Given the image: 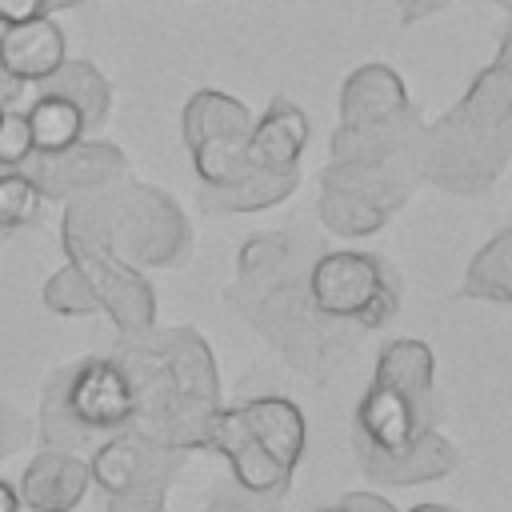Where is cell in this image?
<instances>
[{
    "label": "cell",
    "instance_id": "41",
    "mask_svg": "<svg viewBox=\"0 0 512 512\" xmlns=\"http://www.w3.org/2000/svg\"><path fill=\"white\" fill-rule=\"evenodd\" d=\"M488 4H496V8H504V12L512 16V0H488Z\"/></svg>",
    "mask_w": 512,
    "mask_h": 512
},
{
    "label": "cell",
    "instance_id": "39",
    "mask_svg": "<svg viewBox=\"0 0 512 512\" xmlns=\"http://www.w3.org/2000/svg\"><path fill=\"white\" fill-rule=\"evenodd\" d=\"M412 512H456V508H448V504H420V508H412Z\"/></svg>",
    "mask_w": 512,
    "mask_h": 512
},
{
    "label": "cell",
    "instance_id": "35",
    "mask_svg": "<svg viewBox=\"0 0 512 512\" xmlns=\"http://www.w3.org/2000/svg\"><path fill=\"white\" fill-rule=\"evenodd\" d=\"M444 4H448V0H396V12H400L404 24H416V20L432 16V12H440Z\"/></svg>",
    "mask_w": 512,
    "mask_h": 512
},
{
    "label": "cell",
    "instance_id": "8",
    "mask_svg": "<svg viewBox=\"0 0 512 512\" xmlns=\"http://www.w3.org/2000/svg\"><path fill=\"white\" fill-rule=\"evenodd\" d=\"M32 176V184L40 188L44 200H76V196H88V192H100L116 180L128 176V156L108 144V140H76L60 152H32L24 160V168Z\"/></svg>",
    "mask_w": 512,
    "mask_h": 512
},
{
    "label": "cell",
    "instance_id": "22",
    "mask_svg": "<svg viewBox=\"0 0 512 512\" xmlns=\"http://www.w3.org/2000/svg\"><path fill=\"white\" fill-rule=\"evenodd\" d=\"M180 132H184L188 148L208 144V140H248L252 112L220 88H200L188 96V104L180 112Z\"/></svg>",
    "mask_w": 512,
    "mask_h": 512
},
{
    "label": "cell",
    "instance_id": "32",
    "mask_svg": "<svg viewBox=\"0 0 512 512\" xmlns=\"http://www.w3.org/2000/svg\"><path fill=\"white\" fill-rule=\"evenodd\" d=\"M28 436H32L28 416H24L20 408H12L8 400H0V464H4L12 452H20V448L28 444Z\"/></svg>",
    "mask_w": 512,
    "mask_h": 512
},
{
    "label": "cell",
    "instance_id": "24",
    "mask_svg": "<svg viewBox=\"0 0 512 512\" xmlns=\"http://www.w3.org/2000/svg\"><path fill=\"white\" fill-rule=\"evenodd\" d=\"M28 132H32V152H60L76 140L88 136V124L80 116V108L56 92H40L32 96V104L24 108Z\"/></svg>",
    "mask_w": 512,
    "mask_h": 512
},
{
    "label": "cell",
    "instance_id": "29",
    "mask_svg": "<svg viewBox=\"0 0 512 512\" xmlns=\"http://www.w3.org/2000/svg\"><path fill=\"white\" fill-rule=\"evenodd\" d=\"M32 156V132L24 120V108H4L0 112V168H24Z\"/></svg>",
    "mask_w": 512,
    "mask_h": 512
},
{
    "label": "cell",
    "instance_id": "36",
    "mask_svg": "<svg viewBox=\"0 0 512 512\" xmlns=\"http://www.w3.org/2000/svg\"><path fill=\"white\" fill-rule=\"evenodd\" d=\"M496 68L512 80V24H508V32H504V40H500V52H496Z\"/></svg>",
    "mask_w": 512,
    "mask_h": 512
},
{
    "label": "cell",
    "instance_id": "12",
    "mask_svg": "<svg viewBox=\"0 0 512 512\" xmlns=\"http://www.w3.org/2000/svg\"><path fill=\"white\" fill-rule=\"evenodd\" d=\"M460 452L448 436H440L436 428L420 432L416 440H408L404 448L396 452H380V448H368L356 440V464L368 480H380V484H428V480H440L456 468Z\"/></svg>",
    "mask_w": 512,
    "mask_h": 512
},
{
    "label": "cell",
    "instance_id": "28",
    "mask_svg": "<svg viewBox=\"0 0 512 512\" xmlns=\"http://www.w3.org/2000/svg\"><path fill=\"white\" fill-rule=\"evenodd\" d=\"M40 300H44V308L56 312V316H96V312H100L92 288L84 284V276H80L72 264L56 268V272L44 280Z\"/></svg>",
    "mask_w": 512,
    "mask_h": 512
},
{
    "label": "cell",
    "instance_id": "11",
    "mask_svg": "<svg viewBox=\"0 0 512 512\" xmlns=\"http://www.w3.org/2000/svg\"><path fill=\"white\" fill-rule=\"evenodd\" d=\"M88 488H92L88 456L64 448L36 452L16 480V496L28 512H76Z\"/></svg>",
    "mask_w": 512,
    "mask_h": 512
},
{
    "label": "cell",
    "instance_id": "14",
    "mask_svg": "<svg viewBox=\"0 0 512 512\" xmlns=\"http://www.w3.org/2000/svg\"><path fill=\"white\" fill-rule=\"evenodd\" d=\"M68 60L64 28L48 16H32L20 24H0V72L12 84H40Z\"/></svg>",
    "mask_w": 512,
    "mask_h": 512
},
{
    "label": "cell",
    "instance_id": "25",
    "mask_svg": "<svg viewBox=\"0 0 512 512\" xmlns=\"http://www.w3.org/2000/svg\"><path fill=\"white\" fill-rule=\"evenodd\" d=\"M460 292L472 296V300L512 304V228L496 232V236L472 256Z\"/></svg>",
    "mask_w": 512,
    "mask_h": 512
},
{
    "label": "cell",
    "instance_id": "3",
    "mask_svg": "<svg viewBox=\"0 0 512 512\" xmlns=\"http://www.w3.org/2000/svg\"><path fill=\"white\" fill-rule=\"evenodd\" d=\"M512 160V80L488 64L468 92L420 128L416 168L440 192L484 196Z\"/></svg>",
    "mask_w": 512,
    "mask_h": 512
},
{
    "label": "cell",
    "instance_id": "2",
    "mask_svg": "<svg viewBox=\"0 0 512 512\" xmlns=\"http://www.w3.org/2000/svg\"><path fill=\"white\" fill-rule=\"evenodd\" d=\"M132 388V432L152 444L192 452L204 448L220 408V372L208 340L196 328H148L120 336L108 352Z\"/></svg>",
    "mask_w": 512,
    "mask_h": 512
},
{
    "label": "cell",
    "instance_id": "26",
    "mask_svg": "<svg viewBox=\"0 0 512 512\" xmlns=\"http://www.w3.org/2000/svg\"><path fill=\"white\" fill-rule=\"evenodd\" d=\"M316 216L328 232L336 236H372L384 228L388 212L372 208L368 200L352 196V192H340V188H320V200H316Z\"/></svg>",
    "mask_w": 512,
    "mask_h": 512
},
{
    "label": "cell",
    "instance_id": "21",
    "mask_svg": "<svg viewBox=\"0 0 512 512\" xmlns=\"http://www.w3.org/2000/svg\"><path fill=\"white\" fill-rule=\"evenodd\" d=\"M408 100L404 80L388 64H360L344 84H340V124H368V120H388L396 116Z\"/></svg>",
    "mask_w": 512,
    "mask_h": 512
},
{
    "label": "cell",
    "instance_id": "30",
    "mask_svg": "<svg viewBox=\"0 0 512 512\" xmlns=\"http://www.w3.org/2000/svg\"><path fill=\"white\" fill-rule=\"evenodd\" d=\"M168 508V488L164 484H140L124 492L104 496V512H164Z\"/></svg>",
    "mask_w": 512,
    "mask_h": 512
},
{
    "label": "cell",
    "instance_id": "5",
    "mask_svg": "<svg viewBox=\"0 0 512 512\" xmlns=\"http://www.w3.org/2000/svg\"><path fill=\"white\" fill-rule=\"evenodd\" d=\"M60 248L68 256V264L84 276L100 312L116 324L120 336H136L156 324V292H152L148 276L108 244L100 192H88V196H76L64 204Z\"/></svg>",
    "mask_w": 512,
    "mask_h": 512
},
{
    "label": "cell",
    "instance_id": "19",
    "mask_svg": "<svg viewBox=\"0 0 512 512\" xmlns=\"http://www.w3.org/2000/svg\"><path fill=\"white\" fill-rule=\"evenodd\" d=\"M236 412L248 424V432L256 436V444L276 464H284L288 472L300 464V456H304V416L288 396H256V400L236 404Z\"/></svg>",
    "mask_w": 512,
    "mask_h": 512
},
{
    "label": "cell",
    "instance_id": "17",
    "mask_svg": "<svg viewBox=\"0 0 512 512\" xmlns=\"http://www.w3.org/2000/svg\"><path fill=\"white\" fill-rule=\"evenodd\" d=\"M300 184V168H252L232 184H200L196 204L208 216H236V212H264L288 200Z\"/></svg>",
    "mask_w": 512,
    "mask_h": 512
},
{
    "label": "cell",
    "instance_id": "33",
    "mask_svg": "<svg viewBox=\"0 0 512 512\" xmlns=\"http://www.w3.org/2000/svg\"><path fill=\"white\" fill-rule=\"evenodd\" d=\"M48 12H52V0H0V24H20Z\"/></svg>",
    "mask_w": 512,
    "mask_h": 512
},
{
    "label": "cell",
    "instance_id": "23",
    "mask_svg": "<svg viewBox=\"0 0 512 512\" xmlns=\"http://www.w3.org/2000/svg\"><path fill=\"white\" fill-rule=\"evenodd\" d=\"M36 88L72 100V104L80 108L88 132L100 128V124L108 120V112H112V84H108V76H104L92 60H64V64H60L48 80H40Z\"/></svg>",
    "mask_w": 512,
    "mask_h": 512
},
{
    "label": "cell",
    "instance_id": "6",
    "mask_svg": "<svg viewBox=\"0 0 512 512\" xmlns=\"http://www.w3.org/2000/svg\"><path fill=\"white\" fill-rule=\"evenodd\" d=\"M104 200V224H108V244L144 268H176L192 252V224L184 208L172 200V192L156 184H140L132 176L100 188Z\"/></svg>",
    "mask_w": 512,
    "mask_h": 512
},
{
    "label": "cell",
    "instance_id": "18",
    "mask_svg": "<svg viewBox=\"0 0 512 512\" xmlns=\"http://www.w3.org/2000/svg\"><path fill=\"white\" fill-rule=\"evenodd\" d=\"M308 144V116L288 100L276 96L248 132V164L252 168H300V152Z\"/></svg>",
    "mask_w": 512,
    "mask_h": 512
},
{
    "label": "cell",
    "instance_id": "27",
    "mask_svg": "<svg viewBox=\"0 0 512 512\" xmlns=\"http://www.w3.org/2000/svg\"><path fill=\"white\" fill-rule=\"evenodd\" d=\"M40 204H44V196L32 184L28 172L0 168V236H8L16 228H28L40 216Z\"/></svg>",
    "mask_w": 512,
    "mask_h": 512
},
{
    "label": "cell",
    "instance_id": "4",
    "mask_svg": "<svg viewBox=\"0 0 512 512\" xmlns=\"http://www.w3.org/2000/svg\"><path fill=\"white\" fill-rule=\"evenodd\" d=\"M132 424V388L112 356H84L56 368L40 388L36 432L44 448L92 452Z\"/></svg>",
    "mask_w": 512,
    "mask_h": 512
},
{
    "label": "cell",
    "instance_id": "40",
    "mask_svg": "<svg viewBox=\"0 0 512 512\" xmlns=\"http://www.w3.org/2000/svg\"><path fill=\"white\" fill-rule=\"evenodd\" d=\"M76 4H84V0H52V12L56 8H76Z\"/></svg>",
    "mask_w": 512,
    "mask_h": 512
},
{
    "label": "cell",
    "instance_id": "31",
    "mask_svg": "<svg viewBox=\"0 0 512 512\" xmlns=\"http://www.w3.org/2000/svg\"><path fill=\"white\" fill-rule=\"evenodd\" d=\"M276 500L280 496H260V492H248L232 480V484H220L212 492L204 512H276Z\"/></svg>",
    "mask_w": 512,
    "mask_h": 512
},
{
    "label": "cell",
    "instance_id": "10",
    "mask_svg": "<svg viewBox=\"0 0 512 512\" xmlns=\"http://www.w3.org/2000/svg\"><path fill=\"white\" fill-rule=\"evenodd\" d=\"M204 448H212V452H220V456L228 460L232 480H236L240 488L260 492V496H284V492H288L292 472H288L284 464H276V460L256 444V436L248 432V424L240 420L236 408H224V404L216 408V416H212V424H208Z\"/></svg>",
    "mask_w": 512,
    "mask_h": 512
},
{
    "label": "cell",
    "instance_id": "42",
    "mask_svg": "<svg viewBox=\"0 0 512 512\" xmlns=\"http://www.w3.org/2000/svg\"><path fill=\"white\" fill-rule=\"evenodd\" d=\"M320 512H344V508H340V504H336V508H320Z\"/></svg>",
    "mask_w": 512,
    "mask_h": 512
},
{
    "label": "cell",
    "instance_id": "34",
    "mask_svg": "<svg viewBox=\"0 0 512 512\" xmlns=\"http://www.w3.org/2000/svg\"><path fill=\"white\" fill-rule=\"evenodd\" d=\"M340 508L344 512H396L384 496H376V492H348L344 500H340Z\"/></svg>",
    "mask_w": 512,
    "mask_h": 512
},
{
    "label": "cell",
    "instance_id": "9",
    "mask_svg": "<svg viewBox=\"0 0 512 512\" xmlns=\"http://www.w3.org/2000/svg\"><path fill=\"white\" fill-rule=\"evenodd\" d=\"M184 456L188 452L152 444L148 436L124 428V432H116V436H108L104 444L92 448L88 472H92V484L104 496L108 492H124V488H140V484H164V488H172L176 472L184 468Z\"/></svg>",
    "mask_w": 512,
    "mask_h": 512
},
{
    "label": "cell",
    "instance_id": "13",
    "mask_svg": "<svg viewBox=\"0 0 512 512\" xmlns=\"http://www.w3.org/2000/svg\"><path fill=\"white\" fill-rule=\"evenodd\" d=\"M420 184L416 156H396V160H332L320 172V188H340L360 200H368L380 212H396Z\"/></svg>",
    "mask_w": 512,
    "mask_h": 512
},
{
    "label": "cell",
    "instance_id": "16",
    "mask_svg": "<svg viewBox=\"0 0 512 512\" xmlns=\"http://www.w3.org/2000/svg\"><path fill=\"white\" fill-rule=\"evenodd\" d=\"M436 420L420 416L400 392H392L388 384H368V392L356 404V440L380 452H396L408 440H416L420 432H428Z\"/></svg>",
    "mask_w": 512,
    "mask_h": 512
},
{
    "label": "cell",
    "instance_id": "37",
    "mask_svg": "<svg viewBox=\"0 0 512 512\" xmlns=\"http://www.w3.org/2000/svg\"><path fill=\"white\" fill-rule=\"evenodd\" d=\"M0 512H24V504L16 496V484H8V480H0Z\"/></svg>",
    "mask_w": 512,
    "mask_h": 512
},
{
    "label": "cell",
    "instance_id": "1",
    "mask_svg": "<svg viewBox=\"0 0 512 512\" xmlns=\"http://www.w3.org/2000/svg\"><path fill=\"white\" fill-rule=\"evenodd\" d=\"M316 244L300 232H260L236 256L228 304L276 348L284 364L328 380L352 352V324L328 320L308 296Z\"/></svg>",
    "mask_w": 512,
    "mask_h": 512
},
{
    "label": "cell",
    "instance_id": "7",
    "mask_svg": "<svg viewBox=\"0 0 512 512\" xmlns=\"http://www.w3.org/2000/svg\"><path fill=\"white\" fill-rule=\"evenodd\" d=\"M308 296L328 320L380 328L400 308V280L376 252H316Z\"/></svg>",
    "mask_w": 512,
    "mask_h": 512
},
{
    "label": "cell",
    "instance_id": "38",
    "mask_svg": "<svg viewBox=\"0 0 512 512\" xmlns=\"http://www.w3.org/2000/svg\"><path fill=\"white\" fill-rule=\"evenodd\" d=\"M0 96H4V104H8V108H20V104H16V96H24V84H12V80L0 72Z\"/></svg>",
    "mask_w": 512,
    "mask_h": 512
},
{
    "label": "cell",
    "instance_id": "20",
    "mask_svg": "<svg viewBox=\"0 0 512 512\" xmlns=\"http://www.w3.org/2000/svg\"><path fill=\"white\" fill-rule=\"evenodd\" d=\"M376 384H388L400 392L420 416L436 420V396H432V348L424 340H392L380 348L376 360Z\"/></svg>",
    "mask_w": 512,
    "mask_h": 512
},
{
    "label": "cell",
    "instance_id": "15",
    "mask_svg": "<svg viewBox=\"0 0 512 512\" xmlns=\"http://www.w3.org/2000/svg\"><path fill=\"white\" fill-rule=\"evenodd\" d=\"M424 116L416 104H404L388 120H368V124H340L332 132V160H396V156H416Z\"/></svg>",
    "mask_w": 512,
    "mask_h": 512
}]
</instances>
